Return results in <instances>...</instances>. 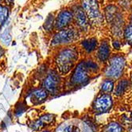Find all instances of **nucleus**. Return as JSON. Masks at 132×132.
Instances as JSON below:
<instances>
[{"label": "nucleus", "mask_w": 132, "mask_h": 132, "mask_svg": "<svg viewBox=\"0 0 132 132\" xmlns=\"http://www.w3.org/2000/svg\"><path fill=\"white\" fill-rule=\"evenodd\" d=\"M78 58V53L74 49L62 50L56 58V64L61 74L68 73Z\"/></svg>", "instance_id": "f257e3e1"}, {"label": "nucleus", "mask_w": 132, "mask_h": 132, "mask_svg": "<svg viewBox=\"0 0 132 132\" xmlns=\"http://www.w3.org/2000/svg\"><path fill=\"white\" fill-rule=\"evenodd\" d=\"M88 69V68L87 67L86 63H80L72 75V82L75 84H83L87 83L89 80Z\"/></svg>", "instance_id": "20e7f679"}, {"label": "nucleus", "mask_w": 132, "mask_h": 132, "mask_svg": "<svg viewBox=\"0 0 132 132\" xmlns=\"http://www.w3.org/2000/svg\"><path fill=\"white\" fill-rule=\"evenodd\" d=\"M53 26V18L50 17L47 18V20L45 22V28H46L47 30H50L51 29V27Z\"/></svg>", "instance_id": "aec40b11"}, {"label": "nucleus", "mask_w": 132, "mask_h": 132, "mask_svg": "<svg viewBox=\"0 0 132 132\" xmlns=\"http://www.w3.org/2000/svg\"><path fill=\"white\" fill-rule=\"evenodd\" d=\"M75 15H76V19L78 26L83 28V29H85L88 26V20H87L86 14L84 13L83 9L77 8L76 11H75Z\"/></svg>", "instance_id": "1a4fd4ad"}, {"label": "nucleus", "mask_w": 132, "mask_h": 132, "mask_svg": "<svg viewBox=\"0 0 132 132\" xmlns=\"http://www.w3.org/2000/svg\"><path fill=\"white\" fill-rule=\"evenodd\" d=\"M112 105V100L111 97L109 95L104 94L101 96L98 97L95 103H94V108L98 111L103 112L108 111Z\"/></svg>", "instance_id": "423d86ee"}, {"label": "nucleus", "mask_w": 132, "mask_h": 132, "mask_svg": "<svg viewBox=\"0 0 132 132\" xmlns=\"http://www.w3.org/2000/svg\"><path fill=\"white\" fill-rule=\"evenodd\" d=\"M73 130V126L72 125H68L65 127H60L56 130V132H72Z\"/></svg>", "instance_id": "6ab92c4d"}, {"label": "nucleus", "mask_w": 132, "mask_h": 132, "mask_svg": "<svg viewBox=\"0 0 132 132\" xmlns=\"http://www.w3.org/2000/svg\"><path fill=\"white\" fill-rule=\"evenodd\" d=\"M104 132H122V127L116 122H111L105 127Z\"/></svg>", "instance_id": "2eb2a0df"}, {"label": "nucleus", "mask_w": 132, "mask_h": 132, "mask_svg": "<svg viewBox=\"0 0 132 132\" xmlns=\"http://www.w3.org/2000/svg\"><path fill=\"white\" fill-rule=\"evenodd\" d=\"M44 132H49V131H44Z\"/></svg>", "instance_id": "a878e982"}, {"label": "nucleus", "mask_w": 132, "mask_h": 132, "mask_svg": "<svg viewBox=\"0 0 132 132\" xmlns=\"http://www.w3.org/2000/svg\"><path fill=\"white\" fill-rule=\"evenodd\" d=\"M72 19V13L68 11H64L59 14L57 19H56V26L57 29H63L64 27L69 24Z\"/></svg>", "instance_id": "6e6552de"}, {"label": "nucleus", "mask_w": 132, "mask_h": 132, "mask_svg": "<svg viewBox=\"0 0 132 132\" xmlns=\"http://www.w3.org/2000/svg\"><path fill=\"white\" fill-rule=\"evenodd\" d=\"M47 96H48V94H47V92L45 90L39 89L34 91L32 93L31 97L33 98L34 101H37V103H39L44 100L47 97Z\"/></svg>", "instance_id": "f8f14e48"}, {"label": "nucleus", "mask_w": 132, "mask_h": 132, "mask_svg": "<svg viewBox=\"0 0 132 132\" xmlns=\"http://www.w3.org/2000/svg\"><path fill=\"white\" fill-rule=\"evenodd\" d=\"M76 37V33L72 29L62 30L55 35L53 39V45L67 44L72 42Z\"/></svg>", "instance_id": "39448f33"}, {"label": "nucleus", "mask_w": 132, "mask_h": 132, "mask_svg": "<svg viewBox=\"0 0 132 132\" xmlns=\"http://www.w3.org/2000/svg\"><path fill=\"white\" fill-rule=\"evenodd\" d=\"M3 53H4V50H3V48L1 46H0V57H1V56L3 55Z\"/></svg>", "instance_id": "5701e85b"}, {"label": "nucleus", "mask_w": 132, "mask_h": 132, "mask_svg": "<svg viewBox=\"0 0 132 132\" xmlns=\"http://www.w3.org/2000/svg\"><path fill=\"white\" fill-rule=\"evenodd\" d=\"M125 66V59L121 56H116L110 61L105 74L108 77L117 79L121 77Z\"/></svg>", "instance_id": "f03ea898"}, {"label": "nucleus", "mask_w": 132, "mask_h": 132, "mask_svg": "<svg viewBox=\"0 0 132 132\" xmlns=\"http://www.w3.org/2000/svg\"><path fill=\"white\" fill-rule=\"evenodd\" d=\"M128 87H129V82L127 80H121L119 83V84L116 87V95H118V96L122 95V93H124L127 91Z\"/></svg>", "instance_id": "4468645a"}, {"label": "nucleus", "mask_w": 132, "mask_h": 132, "mask_svg": "<svg viewBox=\"0 0 132 132\" xmlns=\"http://www.w3.org/2000/svg\"><path fill=\"white\" fill-rule=\"evenodd\" d=\"M97 45V41L95 38H90L88 40H85L82 42V45L84 46V50L88 52H92L96 49Z\"/></svg>", "instance_id": "ddd939ff"}, {"label": "nucleus", "mask_w": 132, "mask_h": 132, "mask_svg": "<svg viewBox=\"0 0 132 132\" xmlns=\"http://www.w3.org/2000/svg\"><path fill=\"white\" fill-rule=\"evenodd\" d=\"M131 25H132V17H131Z\"/></svg>", "instance_id": "393cba45"}, {"label": "nucleus", "mask_w": 132, "mask_h": 132, "mask_svg": "<svg viewBox=\"0 0 132 132\" xmlns=\"http://www.w3.org/2000/svg\"><path fill=\"white\" fill-rule=\"evenodd\" d=\"M60 84V77L55 72H52L49 74L44 82V87L47 91L50 92H55L58 88Z\"/></svg>", "instance_id": "0eeeda50"}, {"label": "nucleus", "mask_w": 132, "mask_h": 132, "mask_svg": "<svg viewBox=\"0 0 132 132\" xmlns=\"http://www.w3.org/2000/svg\"><path fill=\"white\" fill-rule=\"evenodd\" d=\"M113 88H114V83L109 80L103 82L101 87L102 91H103L104 92H110L113 90Z\"/></svg>", "instance_id": "dca6fc26"}, {"label": "nucleus", "mask_w": 132, "mask_h": 132, "mask_svg": "<svg viewBox=\"0 0 132 132\" xmlns=\"http://www.w3.org/2000/svg\"><path fill=\"white\" fill-rule=\"evenodd\" d=\"M83 127H84V126H83ZM84 132H91V131H90V130H89L88 128H87L86 127H84ZM74 132H80V130H76Z\"/></svg>", "instance_id": "412c9836"}, {"label": "nucleus", "mask_w": 132, "mask_h": 132, "mask_svg": "<svg viewBox=\"0 0 132 132\" xmlns=\"http://www.w3.org/2000/svg\"><path fill=\"white\" fill-rule=\"evenodd\" d=\"M6 1L7 3H12L13 0H6Z\"/></svg>", "instance_id": "b1692460"}, {"label": "nucleus", "mask_w": 132, "mask_h": 132, "mask_svg": "<svg viewBox=\"0 0 132 132\" xmlns=\"http://www.w3.org/2000/svg\"><path fill=\"white\" fill-rule=\"evenodd\" d=\"M113 45H114V47H115L116 49H117V50L119 49V44L118 42H114V43H113Z\"/></svg>", "instance_id": "4be33fe9"}, {"label": "nucleus", "mask_w": 132, "mask_h": 132, "mask_svg": "<svg viewBox=\"0 0 132 132\" xmlns=\"http://www.w3.org/2000/svg\"><path fill=\"white\" fill-rule=\"evenodd\" d=\"M110 54V46L107 42H103L100 45L98 51V57L101 61H105L108 59Z\"/></svg>", "instance_id": "9d476101"}, {"label": "nucleus", "mask_w": 132, "mask_h": 132, "mask_svg": "<svg viewBox=\"0 0 132 132\" xmlns=\"http://www.w3.org/2000/svg\"><path fill=\"white\" fill-rule=\"evenodd\" d=\"M84 11L86 13L88 17L94 22L100 23L101 21V16L99 11V6L96 0H84L82 3Z\"/></svg>", "instance_id": "7ed1b4c3"}, {"label": "nucleus", "mask_w": 132, "mask_h": 132, "mask_svg": "<svg viewBox=\"0 0 132 132\" xmlns=\"http://www.w3.org/2000/svg\"><path fill=\"white\" fill-rule=\"evenodd\" d=\"M53 120V116L52 115H46L42 116V118L39 119V120H37L35 123L33 125V128L34 130H40L43 128L46 124H49Z\"/></svg>", "instance_id": "9b49d317"}, {"label": "nucleus", "mask_w": 132, "mask_h": 132, "mask_svg": "<svg viewBox=\"0 0 132 132\" xmlns=\"http://www.w3.org/2000/svg\"><path fill=\"white\" fill-rule=\"evenodd\" d=\"M8 10L4 6H0V24L3 23L7 18Z\"/></svg>", "instance_id": "f3484780"}, {"label": "nucleus", "mask_w": 132, "mask_h": 132, "mask_svg": "<svg viewBox=\"0 0 132 132\" xmlns=\"http://www.w3.org/2000/svg\"><path fill=\"white\" fill-rule=\"evenodd\" d=\"M124 36H125V38H126L127 42L130 45H132V26H127L126 28Z\"/></svg>", "instance_id": "a211bd4d"}]
</instances>
